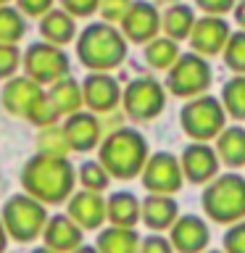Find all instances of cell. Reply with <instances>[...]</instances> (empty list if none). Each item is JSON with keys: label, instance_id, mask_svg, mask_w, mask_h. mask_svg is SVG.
I'll return each instance as SVG.
<instances>
[{"label": "cell", "instance_id": "7dc6e473", "mask_svg": "<svg viewBox=\"0 0 245 253\" xmlns=\"http://www.w3.org/2000/svg\"><path fill=\"white\" fill-rule=\"evenodd\" d=\"M5 3H8V0H0V5H5Z\"/></svg>", "mask_w": 245, "mask_h": 253}, {"label": "cell", "instance_id": "83f0119b", "mask_svg": "<svg viewBox=\"0 0 245 253\" xmlns=\"http://www.w3.org/2000/svg\"><path fill=\"white\" fill-rule=\"evenodd\" d=\"M221 106L235 122H245V74H235L221 87Z\"/></svg>", "mask_w": 245, "mask_h": 253}, {"label": "cell", "instance_id": "8992f818", "mask_svg": "<svg viewBox=\"0 0 245 253\" xmlns=\"http://www.w3.org/2000/svg\"><path fill=\"white\" fill-rule=\"evenodd\" d=\"M0 219H3L8 237H13L16 243H32L42 235L50 216H47L45 203H40L37 198H32L27 193H19L5 201Z\"/></svg>", "mask_w": 245, "mask_h": 253}, {"label": "cell", "instance_id": "4fadbf2b", "mask_svg": "<svg viewBox=\"0 0 245 253\" xmlns=\"http://www.w3.org/2000/svg\"><path fill=\"white\" fill-rule=\"evenodd\" d=\"M119 29L126 37V42L148 45L150 40H156L158 32H161V13H158L156 3H150V0H134L132 8L124 16V21L119 24Z\"/></svg>", "mask_w": 245, "mask_h": 253}, {"label": "cell", "instance_id": "ab89813d", "mask_svg": "<svg viewBox=\"0 0 245 253\" xmlns=\"http://www.w3.org/2000/svg\"><path fill=\"white\" fill-rule=\"evenodd\" d=\"M237 0H195V8H201L205 16H224L235 11Z\"/></svg>", "mask_w": 245, "mask_h": 253}, {"label": "cell", "instance_id": "44dd1931", "mask_svg": "<svg viewBox=\"0 0 245 253\" xmlns=\"http://www.w3.org/2000/svg\"><path fill=\"white\" fill-rule=\"evenodd\" d=\"M142 201L129 190H116L106 198V221L111 227H137Z\"/></svg>", "mask_w": 245, "mask_h": 253}, {"label": "cell", "instance_id": "d4e9b609", "mask_svg": "<svg viewBox=\"0 0 245 253\" xmlns=\"http://www.w3.org/2000/svg\"><path fill=\"white\" fill-rule=\"evenodd\" d=\"M140 240L134 227H106L98 232V253H140Z\"/></svg>", "mask_w": 245, "mask_h": 253}, {"label": "cell", "instance_id": "5bb4252c", "mask_svg": "<svg viewBox=\"0 0 245 253\" xmlns=\"http://www.w3.org/2000/svg\"><path fill=\"white\" fill-rule=\"evenodd\" d=\"M232 35L229 29V21H224V16H201L193 27V35H190V50L203 55V58H213V55H221L227 47V40Z\"/></svg>", "mask_w": 245, "mask_h": 253}, {"label": "cell", "instance_id": "8fae6325", "mask_svg": "<svg viewBox=\"0 0 245 253\" xmlns=\"http://www.w3.org/2000/svg\"><path fill=\"white\" fill-rule=\"evenodd\" d=\"M179 164H182L185 182L198 187H205L211 179H216L221 174V161L211 142H190V145H185L179 153Z\"/></svg>", "mask_w": 245, "mask_h": 253}, {"label": "cell", "instance_id": "f546056e", "mask_svg": "<svg viewBox=\"0 0 245 253\" xmlns=\"http://www.w3.org/2000/svg\"><path fill=\"white\" fill-rule=\"evenodd\" d=\"M37 150L45 156H61L66 158L71 153V145L66 140V132H63V126H47V129H40L37 134Z\"/></svg>", "mask_w": 245, "mask_h": 253}, {"label": "cell", "instance_id": "277c9868", "mask_svg": "<svg viewBox=\"0 0 245 253\" xmlns=\"http://www.w3.org/2000/svg\"><path fill=\"white\" fill-rule=\"evenodd\" d=\"M201 209L216 224H235L245 219V177L240 171H221L201 190Z\"/></svg>", "mask_w": 245, "mask_h": 253}, {"label": "cell", "instance_id": "d6a6232c", "mask_svg": "<svg viewBox=\"0 0 245 253\" xmlns=\"http://www.w3.org/2000/svg\"><path fill=\"white\" fill-rule=\"evenodd\" d=\"M27 119H29L35 126H40V129H47V126H55V124H58L61 114L55 111V106L50 103V98H47V92H42V95L35 100V106L29 108Z\"/></svg>", "mask_w": 245, "mask_h": 253}, {"label": "cell", "instance_id": "2e32d148", "mask_svg": "<svg viewBox=\"0 0 245 253\" xmlns=\"http://www.w3.org/2000/svg\"><path fill=\"white\" fill-rule=\"evenodd\" d=\"M66 213L69 219H74V224L82 232L103 229V224H106V198H103V193H92V190H77L66 201Z\"/></svg>", "mask_w": 245, "mask_h": 253}, {"label": "cell", "instance_id": "ffe728a7", "mask_svg": "<svg viewBox=\"0 0 245 253\" xmlns=\"http://www.w3.org/2000/svg\"><path fill=\"white\" fill-rule=\"evenodd\" d=\"M40 95H42V87H40L37 82H32L29 77H11L8 84L3 87L0 100H3V108L8 111V114L27 119L29 108L35 106V100L40 98Z\"/></svg>", "mask_w": 245, "mask_h": 253}, {"label": "cell", "instance_id": "9c48e42d", "mask_svg": "<svg viewBox=\"0 0 245 253\" xmlns=\"http://www.w3.org/2000/svg\"><path fill=\"white\" fill-rule=\"evenodd\" d=\"M24 71L37 84H55L58 79L69 77V55L63 47L50 42H32L24 53Z\"/></svg>", "mask_w": 245, "mask_h": 253}, {"label": "cell", "instance_id": "74e56055", "mask_svg": "<svg viewBox=\"0 0 245 253\" xmlns=\"http://www.w3.org/2000/svg\"><path fill=\"white\" fill-rule=\"evenodd\" d=\"M61 5L74 19H87V16H92L100 8V0H61Z\"/></svg>", "mask_w": 245, "mask_h": 253}, {"label": "cell", "instance_id": "7bdbcfd3", "mask_svg": "<svg viewBox=\"0 0 245 253\" xmlns=\"http://www.w3.org/2000/svg\"><path fill=\"white\" fill-rule=\"evenodd\" d=\"M71 253H98V248H95V245H79V248L71 251Z\"/></svg>", "mask_w": 245, "mask_h": 253}, {"label": "cell", "instance_id": "ac0fdd59", "mask_svg": "<svg viewBox=\"0 0 245 253\" xmlns=\"http://www.w3.org/2000/svg\"><path fill=\"white\" fill-rule=\"evenodd\" d=\"M179 219V203L174 195H153L142 198V216L140 221L150 232H169L171 224Z\"/></svg>", "mask_w": 245, "mask_h": 253}, {"label": "cell", "instance_id": "d590c367", "mask_svg": "<svg viewBox=\"0 0 245 253\" xmlns=\"http://www.w3.org/2000/svg\"><path fill=\"white\" fill-rule=\"evenodd\" d=\"M19 66H21V53H19V47L0 42V79L13 77Z\"/></svg>", "mask_w": 245, "mask_h": 253}, {"label": "cell", "instance_id": "ba28073f", "mask_svg": "<svg viewBox=\"0 0 245 253\" xmlns=\"http://www.w3.org/2000/svg\"><path fill=\"white\" fill-rule=\"evenodd\" d=\"M166 108V87L153 77H137L122 90V111L137 124L153 122Z\"/></svg>", "mask_w": 245, "mask_h": 253}, {"label": "cell", "instance_id": "e575fe53", "mask_svg": "<svg viewBox=\"0 0 245 253\" xmlns=\"http://www.w3.org/2000/svg\"><path fill=\"white\" fill-rule=\"evenodd\" d=\"M221 251L224 253H245V219L227 227L224 237H221Z\"/></svg>", "mask_w": 245, "mask_h": 253}, {"label": "cell", "instance_id": "e0dca14e", "mask_svg": "<svg viewBox=\"0 0 245 253\" xmlns=\"http://www.w3.org/2000/svg\"><path fill=\"white\" fill-rule=\"evenodd\" d=\"M63 132H66L71 150H77V153H90L103 142V122L92 111H77V114L66 116Z\"/></svg>", "mask_w": 245, "mask_h": 253}, {"label": "cell", "instance_id": "ee69618b", "mask_svg": "<svg viewBox=\"0 0 245 253\" xmlns=\"http://www.w3.org/2000/svg\"><path fill=\"white\" fill-rule=\"evenodd\" d=\"M32 253H55V251H53V248H47V245H42V248H35Z\"/></svg>", "mask_w": 245, "mask_h": 253}, {"label": "cell", "instance_id": "7a4b0ae2", "mask_svg": "<svg viewBox=\"0 0 245 253\" xmlns=\"http://www.w3.org/2000/svg\"><path fill=\"white\" fill-rule=\"evenodd\" d=\"M150 158L145 134L134 126H119L108 132L98 145V161L106 166L111 179H134L140 177Z\"/></svg>", "mask_w": 245, "mask_h": 253}, {"label": "cell", "instance_id": "4316f807", "mask_svg": "<svg viewBox=\"0 0 245 253\" xmlns=\"http://www.w3.org/2000/svg\"><path fill=\"white\" fill-rule=\"evenodd\" d=\"M179 42H174V40L158 35L156 40H150V42L145 45V50H142V58H145V63L150 69L156 71H169L174 63H177L179 58Z\"/></svg>", "mask_w": 245, "mask_h": 253}, {"label": "cell", "instance_id": "3957f363", "mask_svg": "<svg viewBox=\"0 0 245 253\" xmlns=\"http://www.w3.org/2000/svg\"><path fill=\"white\" fill-rule=\"evenodd\" d=\"M126 37L122 29L106 21H95L79 32L77 37V58L90 71H106L111 74L126 58Z\"/></svg>", "mask_w": 245, "mask_h": 253}, {"label": "cell", "instance_id": "603a6c76", "mask_svg": "<svg viewBox=\"0 0 245 253\" xmlns=\"http://www.w3.org/2000/svg\"><path fill=\"white\" fill-rule=\"evenodd\" d=\"M213 148H216L221 166H227V169H245V126L240 124L224 126V132L213 140Z\"/></svg>", "mask_w": 245, "mask_h": 253}, {"label": "cell", "instance_id": "52a82bcc", "mask_svg": "<svg viewBox=\"0 0 245 253\" xmlns=\"http://www.w3.org/2000/svg\"><path fill=\"white\" fill-rule=\"evenodd\" d=\"M213 82V69L208 58H203V55L198 53H182L177 63L166 71V92L177 95L182 100H193L198 95H205L208 92V87Z\"/></svg>", "mask_w": 245, "mask_h": 253}, {"label": "cell", "instance_id": "b9f144b4", "mask_svg": "<svg viewBox=\"0 0 245 253\" xmlns=\"http://www.w3.org/2000/svg\"><path fill=\"white\" fill-rule=\"evenodd\" d=\"M5 243H8V232L3 227V219H0V253H5Z\"/></svg>", "mask_w": 245, "mask_h": 253}, {"label": "cell", "instance_id": "836d02e7", "mask_svg": "<svg viewBox=\"0 0 245 253\" xmlns=\"http://www.w3.org/2000/svg\"><path fill=\"white\" fill-rule=\"evenodd\" d=\"M134 0H100V8H98V13L103 16V21L106 24H122L124 21V16L126 11L132 8Z\"/></svg>", "mask_w": 245, "mask_h": 253}, {"label": "cell", "instance_id": "f1b7e54d", "mask_svg": "<svg viewBox=\"0 0 245 253\" xmlns=\"http://www.w3.org/2000/svg\"><path fill=\"white\" fill-rule=\"evenodd\" d=\"M27 35V21L19 8L0 5V42L3 45H16Z\"/></svg>", "mask_w": 245, "mask_h": 253}, {"label": "cell", "instance_id": "30bf717a", "mask_svg": "<svg viewBox=\"0 0 245 253\" xmlns=\"http://www.w3.org/2000/svg\"><path fill=\"white\" fill-rule=\"evenodd\" d=\"M140 182H142V187L153 195H177L182 190V185H185L179 156H174L171 150L150 153L145 169L140 174Z\"/></svg>", "mask_w": 245, "mask_h": 253}, {"label": "cell", "instance_id": "7c38bea8", "mask_svg": "<svg viewBox=\"0 0 245 253\" xmlns=\"http://www.w3.org/2000/svg\"><path fill=\"white\" fill-rule=\"evenodd\" d=\"M82 98H84L87 111L106 116L122 106V87L106 71H90L82 82Z\"/></svg>", "mask_w": 245, "mask_h": 253}, {"label": "cell", "instance_id": "f35d334b", "mask_svg": "<svg viewBox=\"0 0 245 253\" xmlns=\"http://www.w3.org/2000/svg\"><path fill=\"white\" fill-rule=\"evenodd\" d=\"M53 3L55 0H16L19 11L24 16H32V19H42L47 11H53Z\"/></svg>", "mask_w": 245, "mask_h": 253}, {"label": "cell", "instance_id": "60d3db41", "mask_svg": "<svg viewBox=\"0 0 245 253\" xmlns=\"http://www.w3.org/2000/svg\"><path fill=\"white\" fill-rule=\"evenodd\" d=\"M235 21H237V27L245 29V0H237V5H235Z\"/></svg>", "mask_w": 245, "mask_h": 253}, {"label": "cell", "instance_id": "bcb514c9", "mask_svg": "<svg viewBox=\"0 0 245 253\" xmlns=\"http://www.w3.org/2000/svg\"><path fill=\"white\" fill-rule=\"evenodd\" d=\"M205 253H224V251H205Z\"/></svg>", "mask_w": 245, "mask_h": 253}, {"label": "cell", "instance_id": "6da1fadb", "mask_svg": "<svg viewBox=\"0 0 245 253\" xmlns=\"http://www.w3.org/2000/svg\"><path fill=\"white\" fill-rule=\"evenodd\" d=\"M77 171L69 158L61 156H32L21 169V187L24 193L37 198L45 206H58L74 195Z\"/></svg>", "mask_w": 245, "mask_h": 253}, {"label": "cell", "instance_id": "1f68e13d", "mask_svg": "<svg viewBox=\"0 0 245 253\" xmlns=\"http://www.w3.org/2000/svg\"><path fill=\"white\" fill-rule=\"evenodd\" d=\"M221 58H224L229 71H235V74H245V29H237V32L229 35Z\"/></svg>", "mask_w": 245, "mask_h": 253}, {"label": "cell", "instance_id": "4dcf8cb0", "mask_svg": "<svg viewBox=\"0 0 245 253\" xmlns=\"http://www.w3.org/2000/svg\"><path fill=\"white\" fill-rule=\"evenodd\" d=\"M77 179L82 190H92V193H103L111 185V174L106 171V166L100 161H84L77 171Z\"/></svg>", "mask_w": 245, "mask_h": 253}, {"label": "cell", "instance_id": "7402d4cb", "mask_svg": "<svg viewBox=\"0 0 245 253\" xmlns=\"http://www.w3.org/2000/svg\"><path fill=\"white\" fill-rule=\"evenodd\" d=\"M195 21H198L195 5L179 0V3H171L161 13V32H163V37L174 40V42H182V40H190Z\"/></svg>", "mask_w": 245, "mask_h": 253}, {"label": "cell", "instance_id": "5b68a950", "mask_svg": "<svg viewBox=\"0 0 245 253\" xmlns=\"http://www.w3.org/2000/svg\"><path fill=\"white\" fill-rule=\"evenodd\" d=\"M179 126L193 142L216 140L227 126V111L213 95H198L179 111Z\"/></svg>", "mask_w": 245, "mask_h": 253}, {"label": "cell", "instance_id": "d6986e66", "mask_svg": "<svg viewBox=\"0 0 245 253\" xmlns=\"http://www.w3.org/2000/svg\"><path fill=\"white\" fill-rule=\"evenodd\" d=\"M42 240L47 248H53L55 253H71L79 245H84V232L74 224V219H69V213H55L47 219V224L42 229Z\"/></svg>", "mask_w": 245, "mask_h": 253}, {"label": "cell", "instance_id": "cb8c5ba5", "mask_svg": "<svg viewBox=\"0 0 245 253\" xmlns=\"http://www.w3.org/2000/svg\"><path fill=\"white\" fill-rule=\"evenodd\" d=\"M40 35H42L45 42L63 47L66 42H71V40L77 37V21H74V16L66 13L63 8H53V11H47L42 16V21H40Z\"/></svg>", "mask_w": 245, "mask_h": 253}, {"label": "cell", "instance_id": "9a60e30c", "mask_svg": "<svg viewBox=\"0 0 245 253\" xmlns=\"http://www.w3.org/2000/svg\"><path fill=\"white\" fill-rule=\"evenodd\" d=\"M169 240L177 253H205L211 243L208 221L198 213H179L169 229Z\"/></svg>", "mask_w": 245, "mask_h": 253}, {"label": "cell", "instance_id": "484cf974", "mask_svg": "<svg viewBox=\"0 0 245 253\" xmlns=\"http://www.w3.org/2000/svg\"><path fill=\"white\" fill-rule=\"evenodd\" d=\"M47 98H50V103L55 106V111H58L61 116L77 114V111H82V106H84L82 82H77V79H71V77H63L55 84H50Z\"/></svg>", "mask_w": 245, "mask_h": 253}, {"label": "cell", "instance_id": "8d00e7d4", "mask_svg": "<svg viewBox=\"0 0 245 253\" xmlns=\"http://www.w3.org/2000/svg\"><path fill=\"white\" fill-rule=\"evenodd\" d=\"M140 253H177L171 240L161 232H150L140 240Z\"/></svg>", "mask_w": 245, "mask_h": 253}, {"label": "cell", "instance_id": "f6af8a7d", "mask_svg": "<svg viewBox=\"0 0 245 253\" xmlns=\"http://www.w3.org/2000/svg\"><path fill=\"white\" fill-rule=\"evenodd\" d=\"M158 3H169L171 5V3H179V0H158Z\"/></svg>", "mask_w": 245, "mask_h": 253}]
</instances>
